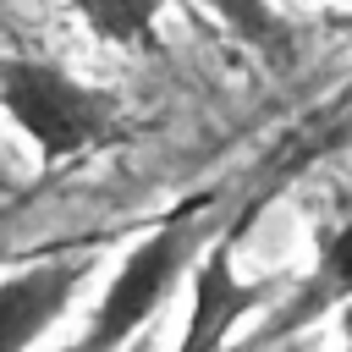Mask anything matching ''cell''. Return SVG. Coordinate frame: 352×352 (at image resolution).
<instances>
[{"label": "cell", "instance_id": "6", "mask_svg": "<svg viewBox=\"0 0 352 352\" xmlns=\"http://www.w3.org/2000/svg\"><path fill=\"white\" fill-rule=\"evenodd\" d=\"M72 16L99 38V44H116V50H154L160 38V11L165 0H66Z\"/></svg>", "mask_w": 352, "mask_h": 352}, {"label": "cell", "instance_id": "3", "mask_svg": "<svg viewBox=\"0 0 352 352\" xmlns=\"http://www.w3.org/2000/svg\"><path fill=\"white\" fill-rule=\"evenodd\" d=\"M248 231V214H236L231 226H220L209 236V248L198 253L192 275H187V324L176 336V352H226V341L236 336V324L248 314L275 308L280 280L275 275H242L236 270V236Z\"/></svg>", "mask_w": 352, "mask_h": 352}, {"label": "cell", "instance_id": "9", "mask_svg": "<svg viewBox=\"0 0 352 352\" xmlns=\"http://www.w3.org/2000/svg\"><path fill=\"white\" fill-rule=\"evenodd\" d=\"M126 352H148V336H143V341H132V346H126Z\"/></svg>", "mask_w": 352, "mask_h": 352}, {"label": "cell", "instance_id": "4", "mask_svg": "<svg viewBox=\"0 0 352 352\" xmlns=\"http://www.w3.org/2000/svg\"><path fill=\"white\" fill-rule=\"evenodd\" d=\"M88 275H94L88 253H50L0 275V352H33L72 314Z\"/></svg>", "mask_w": 352, "mask_h": 352}, {"label": "cell", "instance_id": "10", "mask_svg": "<svg viewBox=\"0 0 352 352\" xmlns=\"http://www.w3.org/2000/svg\"><path fill=\"white\" fill-rule=\"evenodd\" d=\"M324 6H346V0H324Z\"/></svg>", "mask_w": 352, "mask_h": 352}, {"label": "cell", "instance_id": "1", "mask_svg": "<svg viewBox=\"0 0 352 352\" xmlns=\"http://www.w3.org/2000/svg\"><path fill=\"white\" fill-rule=\"evenodd\" d=\"M214 236V192L182 198L170 214H160L110 270L104 292L88 308L82 336L66 352H126L132 341L148 336V324L160 319V308L176 297V286L192 275L198 253Z\"/></svg>", "mask_w": 352, "mask_h": 352}, {"label": "cell", "instance_id": "2", "mask_svg": "<svg viewBox=\"0 0 352 352\" xmlns=\"http://www.w3.org/2000/svg\"><path fill=\"white\" fill-rule=\"evenodd\" d=\"M0 110L44 165H66L99 148L104 138H116L121 121V104L104 88L82 82L60 60L22 55V50H0Z\"/></svg>", "mask_w": 352, "mask_h": 352}, {"label": "cell", "instance_id": "7", "mask_svg": "<svg viewBox=\"0 0 352 352\" xmlns=\"http://www.w3.org/2000/svg\"><path fill=\"white\" fill-rule=\"evenodd\" d=\"M231 38H242L248 50H264V55H275L280 44H286V22H280V11H275V0H198Z\"/></svg>", "mask_w": 352, "mask_h": 352}, {"label": "cell", "instance_id": "8", "mask_svg": "<svg viewBox=\"0 0 352 352\" xmlns=\"http://www.w3.org/2000/svg\"><path fill=\"white\" fill-rule=\"evenodd\" d=\"M336 324H341V341H346V346H352V297H346V302H341V314H336Z\"/></svg>", "mask_w": 352, "mask_h": 352}, {"label": "cell", "instance_id": "5", "mask_svg": "<svg viewBox=\"0 0 352 352\" xmlns=\"http://www.w3.org/2000/svg\"><path fill=\"white\" fill-rule=\"evenodd\" d=\"M346 297H352V214H346L336 231H324V236H319L308 275L275 297V308L264 314V324L248 336V352H264V346H275V341L302 336L308 324H319V319L341 314V302H346Z\"/></svg>", "mask_w": 352, "mask_h": 352}]
</instances>
